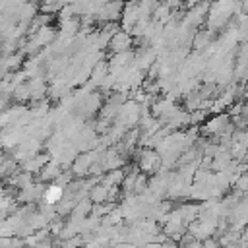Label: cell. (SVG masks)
Segmentation results:
<instances>
[{
    "label": "cell",
    "mask_w": 248,
    "mask_h": 248,
    "mask_svg": "<svg viewBox=\"0 0 248 248\" xmlns=\"http://www.w3.org/2000/svg\"><path fill=\"white\" fill-rule=\"evenodd\" d=\"M60 196H62V188H60V186H48V188L45 190V202H48V203L58 202Z\"/></svg>",
    "instance_id": "6da1fadb"
}]
</instances>
